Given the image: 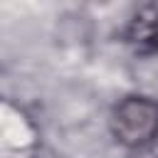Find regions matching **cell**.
I'll return each instance as SVG.
<instances>
[{
  "mask_svg": "<svg viewBox=\"0 0 158 158\" xmlns=\"http://www.w3.org/2000/svg\"><path fill=\"white\" fill-rule=\"evenodd\" d=\"M114 141L128 151H148L158 141V99L146 94H128L118 99L109 116Z\"/></svg>",
  "mask_w": 158,
  "mask_h": 158,
  "instance_id": "6da1fadb",
  "label": "cell"
},
{
  "mask_svg": "<svg viewBox=\"0 0 158 158\" xmlns=\"http://www.w3.org/2000/svg\"><path fill=\"white\" fill-rule=\"evenodd\" d=\"M138 158H158L156 153H151V156H138Z\"/></svg>",
  "mask_w": 158,
  "mask_h": 158,
  "instance_id": "7a4b0ae2",
  "label": "cell"
},
{
  "mask_svg": "<svg viewBox=\"0 0 158 158\" xmlns=\"http://www.w3.org/2000/svg\"><path fill=\"white\" fill-rule=\"evenodd\" d=\"M156 49H158V32H156Z\"/></svg>",
  "mask_w": 158,
  "mask_h": 158,
  "instance_id": "3957f363",
  "label": "cell"
}]
</instances>
